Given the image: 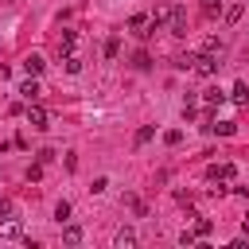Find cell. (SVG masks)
Instances as JSON below:
<instances>
[{
  "mask_svg": "<svg viewBox=\"0 0 249 249\" xmlns=\"http://www.w3.org/2000/svg\"><path fill=\"white\" fill-rule=\"evenodd\" d=\"M218 66H222V62H218V54H214V51H202V54H195V66H191V70H195V74H202V78H214V74H218Z\"/></svg>",
  "mask_w": 249,
  "mask_h": 249,
  "instance_id": "6da1fadb",
  "label": "cell"
},
{
  "mask_svg": "<svg viewBox=\"0 0 249 249\" xmlns=\"http://www.w3.org/2000/svg\"><path fill=\"white\" fill-rule=\"evenodd\" d=\"M167 31L171 35H187V8L183 4H171L167 8Z\"/></svg>",
  "mask_w": 249,
  "mask_h": 249,
  "instance_id": "7a4b0ae2",
  "label": "cell"
},
{
  "mask_svg": "<svg viewBox=\"0 0 249 249\" xmlns=\"http://www.w3.org/2000/svg\"><path fill=\"white\" fill-rule=\"evenodd\" d=\"M210 183L214 179H222V183H230V179H237V163H230V160H222V163H210Z\"/></svg>",
  "mask_w": 249,
  "mask_h": 249,
  "instance_id": "3957f363",
  "label": "cell"
},
{
  "mask_svg": "<svg viewBox=\"0 0 249 249\" xmlns=\"http://www.w3.org/2000/svg\"><path fill=\"white\" fill-rule=\"evenodd\" d=\"M27 124L31 128H47V109L35 105V101H27Z\"/></svg>",
  "mask_w": 249,
  "mask_h": 249,
  "instance_id": "277c9868",
  "label": "cell"
},
{
  "mask_svg": "<svg viewBox=\"0 0 249 249\" xmlns=\"http://www.w3.org/2000/svg\"><path fill=\"white\" fill-rule=\"evenodd\" d=\"M19 93H23V101H39V97H43V89H39V82H35V78H27V82L19 86Z\"/></svg>",
  "mask_w": 249,
  "mask_h": 249,
  "instance_id": "5b68a950",
  "label": "cell"
},
{
  "mask_svg": "<svg viewBox=\"0 0 249 249\" xmlns=\"http://www.w3.org/2000/svg\"><path fill=\"white\" fill-rule=\"evenodd\" d=\"M226 97L237 101V105H249V86H245V82H233V89H230Z\"/></svg>",
  "mask_w": 249,
  "mask_h": 249,
  "instance_id": "8992f818",
  "label": "cell"
},
{
  "mask_svg": "<svg viewBox=\"0 0 249 249\" xmlns=\"http://www.w3.org/2000/svg\"><path fill=\"white\" fill-rule=\"evenodd\" d=\"M23 70H27V78H39V74H43V58H39V54H27V58H23Z\"/></svg>",
  "mask_w": 249,
  "mask_h": 249,
  "instance_id": "52a82bcc",
  "label": "cell"
},
{
  "mask_svg": "<svg viewBox=\"0 0 249 249\" xmlns=\"http://www.w3.org/2000/svg\"><path fill=\"white\" fill-rule=\"evenodd\" d=\"M210 233H214V222H210V218H198V214H195V237H210Z\"/></svg>",
  "mask_w": 249,
  "mask_h": 249,
  "instance_id": "ba28073f",
  "label": "cell"
},
{
  "mask_svg": "<svg viewBox=\"0 0 249 249\" xmlns=\"http://www.w3.org/2000/svg\"><path fill=\"white\" fill-rule=\"evenodd\" d=\"M62 241L66 245H82V226H62Z\"/></svg>",
  "mask_w": 249,
  "mask_h": 249,
  "instance_id": "9c48e42d",
  "label": "cell"
},
{
  "mask_svg": "<svg viewBox=\"0 0 249 249\" xmlns=\"http://www.w3.org/2000/svg\"><path fill=\"white\" fill-rule=\"evenodd\" d=\"M74 43H78V35H74V31H62V39H58V51H62V54H70V51H74Z\"/></svg>",
  "mask_w": 249,
  "mask_h": 249,
  "instance_id": "30bf717a",
  "label": "cell"
},
{
  "mask_svg": "<svg viewBox=\"0 0 249 249\" xmlns=\"http://www.w3.org/2000/svg\"><path fill=\"white\" fill-rule=\"evenodd\" d=\"M62 66H66V74H82V58H78L74 51H70V54L62 58Z\"/></svg>",
  "mask_w": 249,
  "mask_h": 249,
  "instance_id": "8fae6325",
  "label": "cell"
},
{
  "mask_svg": "<svg viewBox=\"0 0 249 249\" xmlns=\"http://www.w3.org/2000/svg\"><path fill=\"white\" fill-rule=\"evenodd\" d=\"M132 245H136V233L132 230H121L117 233V249H132Z\"/></svg>",
  "mask_w": 249,
  "mask_h": 249,
  "instance_id": "7c38bea8",
  "label": "cell"
},
{
  "mask_svg": "<svg viewBox=\"0 0 249 249\" xmlns=\"http://www.w3.org/2000/svg\"><path fill=\"white\" fill-rule=\"evenodd\" d=\"M210 128H214L218 136H233V132H237V124H233V121H218V124H210Z\"/></svg>",
  "mask_w": 249,
  "mask_h": 249,
  "instance_id": "4fadbf2b",
  "label": "cell"
},
{
  "mask_svg": "<svg viewBox=\"0 0 249 249\" xmlns=\"http://www.w3.org/2000/svg\"><path fill=\"white\" fill-rule=\"evenodd\" d=\"M121 54V39L113 35V39H105V58H117Z\"/></svg>",
  "mask_w": 249,
  "mask_h": 249,
  "instance_id": "5bb4252c",
  "label": "cell"
},
{
  "mask_svg": "<svg viewBox=\"0 0 249 249\" xmlns=\"http://www.w3.org/2000/svg\"><path fill=\"white\" fill-rule=\"evenodd\" d=\"M202 97H206V105H210V109H214V105H222V101H226V93H222V89H206V93H202Z\"/></svg>",
  "mask_w": 249,
  "mask_h": 249,
  "instance_id": "9a60e30c",
  "label": "cell"
},
{
  "mask_svg": "<svg viewBox=\"0 0 249 249\" xmlns=\"http://www.w3.org/2000/svg\"><path fill=\"white\" fill-rule=\"evenodd\" d=\"M152 136H156V128H152V124H140V128H136V144H148Z\"/></svg>",
  "mask_w": 249,
  "mask_h": 249,
  "instance_id": "2e32d148",
  "label": "cell"
},
{
  "mask_svg": "<svg viewBox=\"0 0 249 249\" xmlns=\"http://www.w3.org/2000/svg\"><path fill=\"white\" fill-rule=\"evenodd\" d=\"M163 144H167V148L183 144V132H179V128H167V132H163Z\"/></svg>",
  "mask_w": 249,
  "mask_h": 249,
  "instance_id": "e0dca14e",
  "label": "cell"
},
{
  "mask_svg": "<svg viewBox=\"0 0 249 249\" xmlns=\"http://www.w3.org/2000/svg\"><path fill=\"white\" fill-rule=\"evenodd\" d=\"M0 237H19V222H0Z\"/></svg>",
  "mask_w": 249,
  "mask_h": 249,
  "instance_id": "ac0fdd59",
  "label": "cell"
},
{
  "mask_svg": "<svg viewBox=\"0 0 249 249\" xmlns=\"http://www.w3.org/2000/svg\"><path fill=\"white\" fill-rule=\"evenodd\" d=\"M237 19H241V4H230L226 8V23H237Z\"/></svg>",
  "mask_w": 249,
  "mask_h": 249,
  "instance_id": "d6986e66",
  "label": "cell"
},
{
  "mask_svg": "<svg viewBox=\"0 0 249 249\" xmlns=\"http://www.w3.org/2000/svg\"><path fill=\"white\" fill-rule=\"evenodd\" d=\"M54 218H58V222H66V218H70V202H66V198L54 206Z\"/></svg>",
  "mask_w": 249,
  "mask_h": 249,
  "instance_id": "ffe728a7",
  "label": "cell"
},
{
  "mask_svg": "<svg viewBox=\"0 0 249 249\" xmlns=\"http://www.w3.org/2000/svg\"><path fill=\"white\" fill-rule=\"evenodd\" d=\"M132 66H136V70H148V66H152V58H148V54H144V51H140V54H136V58H132Z\"/></svg>",
  "mask_w": 249,
  "mask_h": 249,
  "instance_id": "44dd1931",
  "label": "cell"
},
{
  "mask_svg": "<svg viewBox=\"0 0 249 249\" xmlns=\"http://www.w3.org/2000/svg\"><path fill=\"white\" fill-rule=\"evenodd\" d=\"M175 66H179V70H191V66H195V54H179Z\"/></svg>",
  "mask_w": 249,
  "mask_h": 249,
  "instance_id": "7402d4cb",
  "label": "cell"
},
{
  "mask_svg": "<svg viewBox=\"0 0 249 249\" xmlns=\"http://www.w3.org/2000/svg\"><path fill=\"white\" fill-rule=\"evenodd\" d=\"M35 160H39V163H51V160H54V152H51V148H39V152H35Z\"/></svg>",
  "mask_w": 249,
  "mask_h": 249,
  "instance_id": "603a6c76",
  "label": "cell"
},
{
  "mask_svg": "<svg viewBox=\"0 0 249 249\" xmlns=\"http://www.w3.org/2000/svg\"><path fill=\"white\" fill-rule=\"evenodd\" d=\"M27 179H31V183L43 179V163H31V167H27Z\"/></svg>",
  "mask_w": 249,
  "mask_h": 249,
  "instance_id": "cb8c5ba5",
  "label": "cell"
},
{
  "mask_svg": "<svg viewBox=\"0 0 249 249\" xmlns=\"http://www.w3.org/2000/svg\"><path fill=\"white\" fill-rule=\"evenodd\" d=\"M195 241H198L195 230H183V233H179V245H195Z\"/></svg>",
  "mask_w": 249,
  "mask_h": 249,
  "instance_id": "d4e9b609",
  "label": "cell"
},
{
  "mask_svg": "<svg viewBox=\"0 0 249 249\" xmlns=\"http://www.w3.org/2000/svg\"><path fill=\"white\" fill-rule=\"evenodd\" d=\"M8 218H12V202H8V198H0V222H8Z\"/></svg>",
  "mask_w": 249,
  "mask_h": 249,
  "instance_id": "484cf974",
  "label": "cell"
},
{
  "mask_svg": "<svg viewBox=\"0 0 249 249\" xmlns=\"http://www.w3.org/2000/svg\"><path fill=\"white\" fill-rule=\"evenodd\" d=\"M105 187H109V179H105V175H97V179H93V195H101Z\"/></svg>",
  "mask_w": 249,
  "mask_h": 249,
  "instance_id": "4316f807",
  "label": "cell"
}]
</instances>
